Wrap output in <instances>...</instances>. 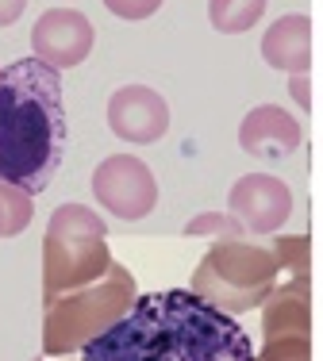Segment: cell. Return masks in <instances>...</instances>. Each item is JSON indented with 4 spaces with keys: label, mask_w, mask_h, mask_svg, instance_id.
Segmentation results:
<instances>
[{
    "label": "cell",
    "mask_w": 323,
    "mask_h": 361,
    "mask_svg": "<svg viewBox=\"0 0 323 361\" xmlns=\"http://www.w3.org/2000/svg\"><path fill=\"white\" fill-rule=\"evenodd\" d=\"M81 361H254V346L235 315L189 288H166L135 296L108 331L81 346Z\"/></svg>",
    "instance_id": "cell-1"
},
{
    "label": "cell",
    "mask_w": 323,
    "mask_h": 361,
    "mask_svg": "<svg viewBox=\"0 0 323 361\" xmlns=\"http://www.w3.org/2000/svg\"><path fill=\"white\" fill-rule=\"evenodd\" d=\"M70 146L62 70L35 54L0 70V180L39 196Z\"/></svg>",
    "instance_id": "cell-2"
},
{
    "label": "cell",
    "mask_w": 323,
    "mask_h": 361,
    "mask_svg": "<svg viewBox=\"0 0 323 361\" xmlns=\"http://www.w3.org/2000/svg\"><path fill=\"white\" fill-rule=\"evenodd\" d=\"M135 296L139 292H135L131 269L112 257L104 277H97L92 285H81L73 292H62V296L42 304V354L47 357L78 354L85 342H92L100 331H108L120 319Z\"/></svg>",
    "instance_id": "cell-3"
},
{
    "label": "cell",
    "mask_w": 323,
    "mask_h": 361,
    "mask_svg": "<svg viewBox=\"0 0 323 361\" xmlns=\"http://www.w3.org/2000/svg\"><path fill=\"white\" fill-rule=\"evenodd\" d=\"M277 262L266 246H250L243 238L231 243H216L200 257L197 273H193V296L204 304L219 307L224 315H239L250 307H262V300L277 285Z\"/></svg>",
    "instance_id": "cell-4"
},
{
    "label": "cell",
    "mask_w": 323,
    "mask_h": 361,
    "mask_svg": "<svg viewBox=\"0 0 323 361\" xmlns=\"http://www.w3.org/2000/svg\"><path fill=\"white\" fill-rule=\"evenodd\" d=\"M92 196L104 212L135 223L158 208V180L147 161L135 154H108L92 169Z\"/></svg>",
    "instance_id": "cell-5"
},
{
    "label": "cell",
    "mask_w": 323,
    "mask_h": 361,
    "mask_svg": "<svg viewBox=\"0 0 323 361\" xmlns=\"http://www.w3.org/2000/svg\"><path fill=\"white\" fill-rule=\"evenodd\" d=\"M112 265V250L104 238H70L42 235V304L62 292L92 285Z\"/></svg>",
    "instance_id": "cell-6"
},
{
    "label": "cell",
    "mask_w": 323,
    "mask_h": 361,
    "mask_svg": "<svg viewBox=\"0 0 323 361\" xmlns=\"http://www.w3.org/2000/svg\"><path fill=\"white\" fill-rule=\"evenodd\" d=\"M227 208L250 235H277L293 216V188L274 173H246L231 185Z\"/></svg>",
    "instance_id": "cell-7"
},
{
    "label": "cell",
    "mask_w": 323,
    "mask_h": 361,
    "mask_svg": "<svg viewBox=\"0 0 323 361\" xmlns=\"http://www.w3.org/2000/svg\"><path fill=\"white\" fill-rule=\"evenodd\" d=\"M92 31L89 16L78 8H47L31 27V50H35L39 62L54 66V70H73L85 58L92 54Z\"/></svg>",
    "instance_id": "cell-8"
},
{
    "label": "cell",
    "mask_w": 323,
    "mask_h": 361,
    "mask_svg": "<svg viewBox=\"0 0 323 361\" xmlns=\"http://www.w3.org/2000/svg\"><path fill=\"white\" fill-rule=\"evenodd\" d=\"M108 127L120 142L150 146L169 131V104L150 85H123L108 97Z\"/></svg>",
    "instance_id": "cell-9"
},
{
    "label": "cell",
    "mask_w": 323,
    "mask_h": 361,
    "mask_svg": "<svg viewBox=\"0 0 323 361\" xmlns=\"http://www.w3.org/2000/svg\"><path fill=\"white\" fill-rule=\"evenodd\" d=\"M300 123L293 111H285L281 104H258L243 116L239 123V146L250 158L262 161H281L288 154H296L300 146Z\"/></svg>",
    "instance_id": "cell-10"
},
{
    "label": "cell",
    "mask_w": 323,
    "mask_h": 361,
    "mask_svg": "<svg viewBox=\"0 0 323 361\" xmlns=\"http://www.w3.org/2000/svg\"><path fill=\"white\" fill-rule=\"evenodd\" d=\"M262 58L281 73H308L316 66V23L312 16L288 12L262 35Z\"/></svg>",
    "instance_id": "cell-11"
},
{
    "label": "cell",
    "mask_w": 323,
    "mask_h": 361,
    "mask_svg": "<svg viewBox=\"0 0 323 361\" xmlns=\"http://www.w3.org/2000/svg\"><path fill=\"white\" fill-rule=\"evenodd\" d=\"M262 326H266V342L281 334L312 338V277H288L274 285V292L262 300Z\"/></svg>",
    "instance_id": "cell-12"
},
{
    "label": "cell",
    "mask_w": 323,
    "mask_h": 361,
    "mask_svg": "<svg viewBox=\"0 0 323 361\" xmlns=\"http://www.w3.org/2000/svg\"><path fill=\"white\" fill-rule=\"evenodd\" d=\"M269 0H208V23L219 35H243L266 16Z\"/></svg>",
    "instance_id": "cell-13"
},
{
    "label": "cell",
    "mask_w": 323,
    "mask_h": 361,
    "mask_svg": "<svg viewBox=\"0 0 323 361\" xmlns=\"http://www.w3.org/2000/svg\"><path fill=\"white\" fill-rule=\"evenodd\" d=\"M47 235H70V238H108V223L85 204H62L50 212Z\"/></svg>",
    "instance_id": "cell-14"
},
{
    "label": "cell",
    "mask_w": 323,
    "mask_h": 361,
    "mask_svg": "<svg viewBox=\"0 0 323 361\" xmlns=\"http://www.w3.org/2000/svg\"><path fill=\"white\" fill-rule=\"evenodd\" d=\"M31 212H35L31 196L23 192V188L4 185V180H0V227H4V238L23 235L28 223H31Z\"/></svg>",
    "instance_id": "cell-15"
},
{
    "label": "cell",
    "mask_w": 323,
    "mask_h": 361,
    "mask_svg": "<svg viewBox=\"0 0 323 361\" xmlns=\"http://www.w3.org/2000/svg\"><path fill=\"white\" fill-rule=\"evenodd\" d=\"M269 254H274V262H277V273H288V277H312V243L304 235H281Z\"/></svg>",
    "instance_id": "cell-16"
},
{
    "label": "cell",
    "mask_w": 323,
    "mask_h": 361,
    "mask_svg": "<svg viewBox=\"0 0 323 361\" xmlns=\"http://www.w3.org/2000/svg\"><path fill=\"white\" fill-rule=\"evenodd\" d=\"M181 235L189 238H216V243H231V238H243V223L231 216V212H200V216H193L185 223Z\"/></svg>",
    "instance_id": "cell-17"
},
{
    "label": "cell",
    "mask_w": 323,
    "mask_h": 361,
    "mask_svg": "<svg viewBox=\"0 0 323 361\" xmlns=\"http://www.w3.org/2000/svg\"><path fill=\"white\" fill-rule=\"evenodd\" d=\"M254 361H312V338L308 334H281V338H269L266 346L254 354Z\"/></svg>",
    "instance_id": "cell-18"
},
{
    "label": "cell",
    "mask_w": 323,
    "mask_h": 361,
    "mask_svg": "<svg viewBox=\"0 0 323 361\" xmlns=\"http://www.w3.org/2000/svg\"><path fill=\"white\" fill-rule=\"evenodd\" d=\"M166 0H104V8L112 16H120L127 23H139V20H150Z\"/></svg>",
    "instance_id": "cell-19"
},
{
    "label": "cell",
    "mask_w": 323,
    "mask_h": 361,
    "mask_svg": "<svg viewBox=\"0 0 323 361\" xmlns=\"http://www.w3.org/2000/svg\"><path fill=\"white\" fill-rule=\"evenodd\" d=\"M288 92L300 104V111H316V85L308 73H288Z\"/></svg>",
    "instance_id": "cell-20"
},
{
    "label": "cell",
    "mask_w": 323,
    "mask_h": 361,
    "mask_svg": "<svg viewBox=\"0 0 323 361\" xmlns=\"http://www.w3.org/2000/svg\"><path fill=\"white\" fill-rule=\"evenodd\" d=\"M23 8H28V0H0V27H12L23 16Z\"/></svg>",
    "instance_id": "cell-21"
},
{
    "label": "cell",
    "mask_w": 323,
    "mask_h": 361,
    "mask_svg": "<svg viewBox=\"0 0 323 361\" xmlns=\"http://www.w3.org/2000/svg\"><path fill=\"white\" fill-rule=\"evenodd\" d=\"M0 238H4V227H0Z\"/></svg>",
    "instance_id": "cell-22"
}]
</instances>
